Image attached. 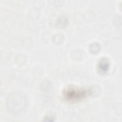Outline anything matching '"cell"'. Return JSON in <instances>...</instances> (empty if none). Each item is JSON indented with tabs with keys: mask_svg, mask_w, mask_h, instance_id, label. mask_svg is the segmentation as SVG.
I'll list each match as a JSON object with an SVG mask.
<instances>
[{
	"mask_svg": "<svg viewBox=\"0 0 122 122\" xmlns=\"http://www.w3.org/2000/svg\"><path fill=\"white\" fill-rule=\"evenodd\" d=\"M93 92L91 88L71 87L64 90L63 95L64 99L70 102H77L91 96Z\"/></svg>",
	"mask_w": 122,
	"mask_h": 122,
	"instance_id": "obj_1",
	"label": "cell"
},
{
	"mask_svg": "<svg viewBox=\"0 0 122 122\" xmlns=\"http://www.w3.org/2000/svg\"><path fill=\"white\" fill-rule=\"evenodd\" d=\"M109 63L106 59L102 60L98 64V69L102 72H105L108 70Z\"/></svg>",
	"mask_w": 122,
	"mask_h": 122,
	"instance_id": "obj_2",
	"label": "cell"
}]
</instances>
